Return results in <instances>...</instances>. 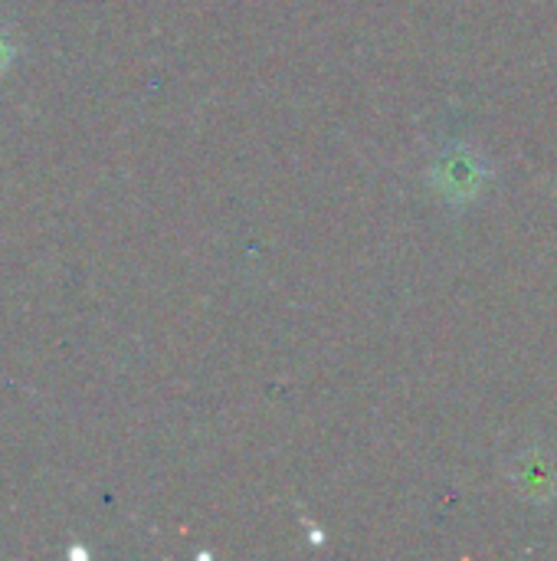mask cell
I'll use <instances>...</instances> for the list:
<instances>
[{
    "mask_svg": "<svg viewBox=\"0 0 557 561\" xmlns=\"http://www.w3.org/2000/svg\"><path fill=\"white\" fill-rule=\"evenodd\" d=\"M7 62H10V46H7V39H3V33H0V72L7 69Z\"/></svg>",
    "mask_w": 557,
    "mask_h": 561,
    "instance_id": "obj_1",
    "label": "cell"
}]
</instances>
